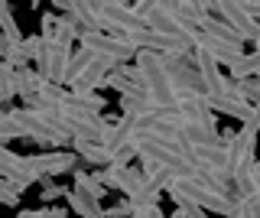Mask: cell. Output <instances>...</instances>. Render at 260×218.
I'll return each instance as SVG.
<instances>
[{
  "label": "cell",
  "mask_w": 260,
  "mask_h": 218,
  "mask_svg": "<svg viewBox=\"0 0 260 218\" xmlns=\"http://www.w3.org/2000/svg\"><path fill=\"white\" fill-rule=\"evenodd\" d=\"M72 59V43H43V55L36 62V72L52 85H65V69Z\"/></svg>",
  "instance_id": "cell-7"
},
{
  "label": "cell",
  "mask_w": 260,
  "mask_h": 218,
  "mask_svg": "<svg viewBox=\"0 0 260 218\" xmlns=\"http://www.w3.org/2000/svg\"><path fill=\"white\" fill-rule=\"evenodd\" d=\"M72 98H75V104H81L85 111H91V114H101L104 108H108V98L98 91H69Z\"/></svg>",
  "instance_id": "cell-18"
},
{
  "label": "cell",
  "mask_w": 260,
  "mask_h": 218,
  "mask_svg": "<svg viewBox=\"0 0 260 218\" xmlns=\"http://www.w3.org/2000/svg\"><path fill=\"white\" fill-rule=\"evenodd\" d=\"M23 43H26L29 62H39V55H43V39H39V36H26V39H23Z\"/></svg>",
  "instance_id": "cell-26"
},
{
  "label": "cell",
  "mask_w": 260,
  "mask_h": 218,
  "mask_svg": "<svg viewBox=\"0 0 260 218\" xmlns=\"http://www.w3.org/2000/svg\"><path fill=\"white\" fill-rule=\"evenodd\" d=\"M75 163H78V157L69 153V150H52V153H36V157H29V166H32V173H36L39 179L62 176V173H69Z\"/></svg>",
  "instance_id": "cell-11"
},
{
  "label": "cell",
  "mask_w": 260,
  "mask_h": 218,
  "mask_svg": "<svg viewBox=\"0 0 260 218\" xmlns=\"http://www.w3.org/2000/svg\"><path fill=\"white\" fill-rule=\"evenodd\" d=\"M85 7L91 10V17L98 20V26L108 29V33H140L143 20L134 13V7L117 4V0H85Z\"/></svg>",
  "instance_id": "cell-3"
},
{
  "label": "cell",
  "mask_w": 260,
  "mask_h": 218,
  "mask_svg": "<svg viewBox=\"0 0 260 218\" xmlns=\"http://www.w3.org/2000/svg\"><path fill=\"white\" fill-rule=\"evenodd\" d=\"M7 46H10V43H7V36L0 33V59H4V55H7Z\"/></svg>",
  "instance_id": "cell-32"
},
{
  "label": "cell",
  "mask_w": 260,
  "mask_h": 218,
  "mask_svg": "<svg viewBox=\"0 0 260 218\" xmlns=\"http://www.w3.org/2000/svg\"><path fill=\"white\" fill-rule=\"evenodd\" d=\"M257 111H260V104H257Z\"/></svg>",
  "instance_id": "cell-35"
},
{
  "label": "cell",
  "mask_w": 260,
  "mask_h": 218,
  "mask_svg": "<svg viewBox=\"0 0 260 218\" xmlns=\"http://www.w3.org/2000/svg\"><path fill=\"white\" fill-rule=\"evenodd\" d=\"M39 218H65V208H59V205H46V208H39V212H36Z\"/></svg>",
  "instance_id": "cell-29"
},
{
  "label": "cell",
  "mask_w": 260,
  "mask_h": 218,
  "mask_svg": "<svg viewBox=\"0 0 260 218\" xmlns=\"http://www.w3.org/2000/svg\"><path fill=\"white\" fill-rule=\"evenodd\" d=\"M257 137H260L257 124H241V131H224L221 134V147H224V160H228L231 179L241 176V173H247L250 163L257 160Z\"/></svg>",
  "instance_id": "cell-2"
},
{
  "label": "cell",
  "mask_w": 260,
  "mask_h": 218,
  "mask_svg": "<svg viewBox=\"0 0 260 218\" xmlns=\"http://www.w3.org/2000/svg\"><path fill=\"white\" fill-rule=\"evenodd\" d=\"M72 153L85 163H94V166H108V153H104L101 143H88V140H72Z\"/></svg>",
  "instance_id": "cell-15"
},
{
  "label": "cell",
  "mask_w": 260,
  "mask_h": 218,
  "mask_svg": "<svg viewBox=\"0 0 260 218\" xmlns=\"http://www.w3.org/2000/svg\"><path fill=\"white\" fill-rule=\"evenodd\" d=\"M130 212H134V205L124 199V202H117V205H111V208H101V218H130Z\"/></svg>",
  "instance_id": "cell-25"
},
{
  "label": "cell",
  "mask_w": 260,
  "mask_h": 218,
  "mask_svg": "<svg viewBox=\"0 0 260 218\" xmlns=\"http://www.w3.org/2000/svg\"><path fill=\"white\" fill-rule=\"evenodd\" d=\"M234 98L244 101V104H250V108H257V104H260V75L234 82Z\"/></svg>",
  "instance_id": "cell-16"
},
{
  "label": "cell",
  "mask_w": 260,
  "mask_h": 218,
  "mask_svg": "<svg viewBox=\"0 0 260 218\" xmlns=\"http://www.w3.org/2000/svg\"><path fill=\"white\" fill-rule=\"evenodd\" d=\"M250 179H254L257 192H260V160H254V163H250Z\"/></svg>",
  "instance_id": "cell-31"
},
{
  "label": "cell",
  "mask_w": 260,
  "mask_h": 218,
  "mask_svg": "<svg viewBox=\"0 0 260 218\" xmlns=\"http://www.w3.org/2000/svg\"><path fill=\"white\" fill-rule=\"evenodd\" d=\"M39 82H43V75L39 72H32L29 66L26 69H16V75H13V85H16V95L23 98V104H32V98H36V91H39Z\"/></svg>",
  "instance_id": "cell-13"
},
{
  "label": "cell",
  "mask_w": 260,
  "mask_h": 218,
  "mask_svg": "<svg viewBox=\"0 0 260 218\" xmlns=\"http://www.w3.org/2000/svg\"><path fill=\"white\" fill-rule=\"evenodd\" d=\"M29 4H39V0H29Z\"/></svg>",
  "instance_id": "cell-34"
},
{
  "label": "cell",
  "mask_w": 260,
  "mask_h": 218,
  "mask_svg": "<svg viewBox=\"0 0 260 218\" xmlns=\"http://www.w3.org/2000/svg\"><path fill=\"white\" fill-rule=\"evenodd\" d=\"M215 10H218V20H224L228 26H231L234 33L244 39V43H247V39H254V36L260 33V23L247 13V7H244L241 0H218Z\"/></svg>",
  "instance_id": "cell-9"
},
{
  "label": "cell",
  "mask_w": 260,
  "mask_h": 218,
  "mask_svg": "<svg viewBox=\"0 0 260 218\" xmlns=\"http://www.w3.org/2000/svg\"><path fill=\"white\" fill-rule=\"evenodd\" d=\"M23 131H20V124L10 117V111H7L4 117H0V143H10V140H20Z\"/></svg>",
  "instance_id": "cell-22"
},
{
  "label": "cell",
  "mask_w": 260,
  "mask_h": 218,
  "mask_svg": "<svg viewBox=\"0 0 260 218\" xmlns=\"http://www.w3.org/2000/svg\"><path fill=\"white\" fill-rule=\"evenodd\" d=\"M176 208L182 212V218H208V215H205V208L192 205V202H176Z\"/></svg>",
  "instance_id": "cell-27"
},
{
  "label": "cell",
  "mask_w": 260,
  "mask_h": 218,
  "mask_svg": "<svg viewBox=\"0 0 260 218\" xmlns=\"http://www.w3.org/2000/svg\"><path fill=\"white\" fill-rule=\"evenodd\" d=\"M0 179H7V182H10L16 192H23L26 185L39 182V176L32 173L29 157H20V153L7 150L4 143H0Z\"/></svg>",
  "instance_id": "cell-8"
},
{
  "label": "cell",
  "mask_w": 260,
  "mask_h": 218,
  "mask_svg": "<svg viewBox=\"0 0 260 218\" xmlns=\"http://www.w3.org/2000/svg\"><path fill=\"white\" fill-rule=\"evenodd\" d=\"M224 218H260V192H254V196H247L241 202H234V208Z\"/></svg>",
  "instance_id": "cell-17"
},
{
  "label": "cell",
  "mask_w": 260,
  "mask_h": 218,
  "mask_svg": "<svg viewBox=\"0 0 260 218\" xmlns=\"http://www.w3.org/2000/svg\"><path fill=\"white\" fill-rule=\"evenodd\" d=\"M4 62L10 69H26L29 66V52H26V43L23 39H16V43L7 46V55H4Z\"/></svg>",
  "instance_id": "cell-19"
},
{
  "label": "cell",
  "mask_w": 260,
  "mask_h": 218,
  "mask_svg": "<svg viewBox=\"0 0 260 218\" xmlns=\"http://www.w3.org/2000/svg\"><path fill=\"white\" fill-rule=\"evenodd\" d=\"M0 33L7 36V43H16V39H23L20 33V23H16V17L10 13V4L0 7Z\"/></svg>",
  "instance_id": "cell-20"
},
{
  "label": "cell",
  "mask_w": 260,
  "mask_h": 218,
  "mask_svg": "<svg viewBox=\"0 0 260 218\" xmlns=\"http://www.w3.org/2000/svg\"><path fill=\"white\" fill-rule=\"evenodd\" d=\"M0 7H7V4H0Z\"/></svg>",
  "instance_id": "cell-36"
},
{
  "label": "cell",
  "mask_w": 260,
  "mask_h": 218,
  "mask_svg": "<svg viewBox=\"0 0 260 218\" xmlns=\"http://www.w3.org/2000/svg\"><path fill=\"white\" fill-rule=\"evenodd\" d=\"M98 218H101V215H98Z\"/></svg>",
  "instance_id": "cell-37"
},
{
  "label": "cell",
  "mask_w": 260,
  "mask_h": 218,
  "mask_svg": "<svg viewBox=\"0 0 260 218\" xmlns=\"http://www.w3.org/2000/svg\"><path fill=\"white\" fill-rule=\"evenodd\" d=\"M0 205H10V208L20 205V192H16L7 179H0Z\"/></svg>",
  "instance_id": "cell-24"
},
{
  "label": "cell",
  "mask_w": 260,
  "mask_h": 218,
  "mask_svg": "<svg viewBox=\"0 0 260 218\" xmlns=\"http://www.w3.org/2000/svg\"><path fill=\"white\" fill-rule=\"evenodd\" d=\"M199 33H205V36H211V39H221V43H228V46H244V39L234 33L231 26H228L224 20H218V17H208L199 23Z\"/></svg>",
  "instance_id": "cell-12"
},
{
  "label": "cell",
  "mask_w": 260,
  "mask_h": 218,
  "mask_svg": "<svg viewBox=\"0 0 260 218\" xmlns=\"http://www.w3.org/2000/svg\"><path fill=\"white\" fill-rule=\"evenodd\" d=\"M16 218H39V215H36V212H29V208H26V212H20Z\"/></svg>",
  "instance_id": "cell-33"
},
{
  "label": "cell",
  "mask_w": 260,
  "mask_h": 218,
  "mask_svg": "<svg viewBox=\"0 0 260 218\" xmlns=\"http://www.w3.org/2000/svg\"><path fill=\"white\" fill-rule=\"evenodd\" d=\"M78 46L94 55L114 62H130L137 55V49L124 39V33H108V29H94V33H78Z\"/></svg>",
  "instance_id": "cell-4"
},
{
  "label": "cell",
  "mask_w": 260,
  "mask_h": 218,
  "mask_svg": "<svg viewBox=\"0 0 260 218\" xmlns=\"http://www.w3.org/2000/svg\"><path fill=\"white\" fill-rule=\"evenodd\" d=\"M114 66H117L114 59H104V55H94L91 52L88 66L69 82V91H98V88L104 85V78H108V72H114Z\"/></svg>",
  "instance_id": "cell-10"
},
{
  "label": "cell",
  "mask_w": 260,
  "mask_h": 218,
  "mask_svg": "<svg viewBox=\"0 0 260 218\" xmlns=\"http://www.w3.org/2000/svg\"><path fill=\"white\" fill-rule=\"evenodd\" d=\"M166 196L173 202H192V205L208 208V212H215V215H228L234 208V202L228 199L224 192H218L211 182L199 179V176H182V179H176L166 189Z\"/></svg>",
  "instance_id": "cell-1"
},
{
  "label": "cell",
  "mask_w": 260,
  "mask_h": 218,
  "mask_svg": "<svg viewBox=\"0 0 260 218\" xmlns=\"http://www.w3.org/2000/svg\"><path fill=\"white\" fill-rule=\"evenodd\" d=\"M10 117L20 124V131H23V137L26 140H36L39 147H52V150H59V147H65L69 140H62L59 134L52 131V127L43 120V114L39 111H29V108H13L10 111Z\"/></svg>",
  "instance_id": "cell-6"
},
{
  "label": "cell",
  "mask_w": 260,
  "mask_h": 218,
  "mask_svg": "<svg viewBox=\"0 0 260 218\" xmlns=\"http://www.w3.org/2000/svg\"><path fill=\"white\" fill-rule=\"evenodd\" d=\"M52 4V10H59V17H65V10L72 7V0H49Z\"/></svg>",
  "instance_id": "cell-30"
},
{
  "label": "cell",
  "mask_w": 260,
  "mask_h": 218,
  "mask_svg": "<svg viewBox=\"0 0 260 218\" xmlns=\"http://www.w3.org/2000/svg\"><path fill=\"white\" fill-rule=\"evenodd\" d=\"M120 114H130V117H137V114H146L150 111V104L140 101V98H134V95H120Z\"/></svg>",
  "instance_id": "cell-21"
},
{
  "label": "cell",
  "mask_w": 260,
  "mask_h": 218,
  "mask_svg": "<svg viewBox=\"0 0 260 218\" xmlns=\"http://www.w3.org/2000/svg\"><path fill=\"white\" fill-rule=\"evenodd\" d=\"M228 72H231V82H241V78H257L260 75V52H241L238 59L228 66Z\"/></svg>",
  "instance_id": "cell-14"
},
{
  "label": "cell",
  "mask_w": 260,
  "mask_h": 218,
  "mask_svg": "<svg viewBox=\"0 0 260 218\" xmlns=\"http://www.w3.org/2000/svg\"><path fill=\"white\" fill-rule=\"evenodd\" d=\"M39 182H43V192H39V199H43L46 205H52L55 199H62L65 192H69L65 185H55V182H49V179H39Z\"/></svg>",
  "instance_id": "cell-23"
},
{
  "label": "cell",
  "mask_w": 260,
  "mask_h": 218,
  "mask_svg": "<svg viewBox=\"0 0 260 218\" xmlns=\"http://www.w3.org/2000/svg\"><path fill=\"white\" fill-rule=\"evenodd\" d=\"M130 218H166V215H162L159 205H143V208H134Z\"/></svg>",
  "instance_id": "cell-28"
},
{
  "label": "cell",
  "mask_w": 260,
  "mask_h": 218,
  "mask_svg": "<svg viewBox=\"0 0 260 218\" xmlns=\"http://www.w3.org/2000/svg\"><path fill=\"white\" fill-rule=\"evenodd\" d=\"M101 196H104V185L91 182V176L81 173V169L75 173V185L65 192L69 208H75L81 218H98L101 215Z\"/></svg>",
  "instance_id": "cell-5"
}]
</instances>
